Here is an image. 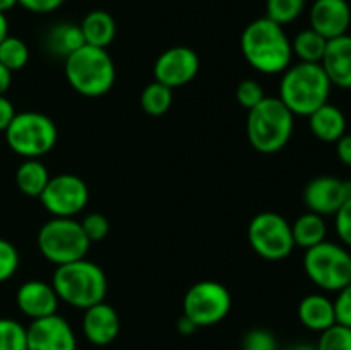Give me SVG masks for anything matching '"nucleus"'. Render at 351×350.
<instances>
[{"instance_id": "obj_19", "label": "nucleus", "mask_w": 351, "mask_h": 350, "mask_svg": "<svg viewBox=\"0 0 351 350\" xmlns=\"http://www.w3.org/2000/svg\"><path fill=\"white\" fill-rule=\"evenodd\" d=\"M298 319L311 331L322 333L336 325L335 301L324 294H308L298 304Z\"/></svg>"}, {"instance_id": "obj_21", "label": "nucleus", "mask_w": 351, "mask_h": 350, "mask_svg": "<svg viewBox=\"0 0 351 350\" xmlns=\"http://www.w3.org/2000/svg\"><path fill=\"white\" fill-rule=\"evenodd\" d=\"M308 127L319 141L336 143L346 134V117L341 108L328 102L308 115Z\"/></svg>"}, {"instance_id": "obj_14", "label": "nucleus", "mask_w": 351, "mask_h": 350, "mask_svg": "<svg viewBox=\"0 0 351 350\" xmlns=\"http://www.w3.org/2000/svg\"><path fill=\"white\" fill-rule=\"evenodd\" d=\"M348 201H351V180H341L332 175L312 178L304 189L305 206L308 211L321 216H335V213Z\"/></svg>"}, {"instance_id": "obj_4", "label": "nucleus", "mask_w": 351, "mask_h": 350, "mask_svg": "<svg viewBox=\"0 0 351 350\" xmlns=\"http://www.w3.org/2000/svg\"><path fill=\"white\" fill-rule=\"evenodd\" d=\"M295 115L278 96L264 98L247 117V137L259 153L273 154L283 150L291 139Z\"/></svg>"}, {"instance_id": "obj_44", "label": "nucleus", "mask_w": 351, "mask_h": 350, "mask_svg": "<svg viewBox=\"0 0 351 350\" xmlns=\"http://www.w3.org/2000/svg\"><path fill=\"white\" fill-rule=\"evenodd\" d=\"M285 350H317L315 345H311V343H295V345L288 347Z\"/></svg>"}, {"instance_id": "obj_9", "label": "nucleus", "mask_w": 351, "mask_h": 350, "mask_svg": "<svg viewBox=\"0 0 351 350\" xmlns=\"http://www.w3.org/2000/svg\"><path fill=\"white\" fill-rule=\"evenodd\" d=\"M250 247L266 261H283L293 253L291 223L274 211H263L249 223Z\"/></svg>"}, {"instance_id": "obj_38", "label": "nucleus", "mask_w": 351, "mask_h": 350, "mask_svg": "<svg viewBox=\"0 0 351 350\" xmlns=\"http://www.w3.org/2000/svg\"><path fill=\"white\" fill-rule=\"evenodd\" d=\"M16 113L17 112L14 108V103L5 95H0V132H5V129L10 126Z\"/></svg>"}, {"instance_id": "obj_1", "label": "nucleus", "mask_w": 351, "mask_h": 350, "mask_svg": "<svg viewBox=\"0 0 351 350\" xmlns=\"http://www.w3.org/2000/svg\"><path fill=\"white\" fill-rule=\"evenodd\" d=\"M243 58L261 74H283L291 65V40L285 26L266 16L247 24L240 38Z\"/></svg>"}, {"instance_id": "obj_42", "label": "nucleus", "mask_w": 351, "mask_h": 350, "mask_svg": "<svg viewBox=\"0 0 351 350\" xmlns=\"http://www.w3.org/2000/svg\"><path fill=\"white\" fill-rule=\"evenodd\" d=\"M5 36H9V21L3 12H0V41Z\"/></svg>"}, {"instance_id": "obj_41", "label": "nucleus", "mask_w": 351, "mask_h": 350, "mask_svg": "<svg viewBox=\"0 0 351 350\" xmlns=\"http://www.w3.org/2000/svg\"><path fill=\"white\" fill-rule=\"evenodd\" d=\"M10 84H12V72L7 71L2 64H0V95H5L9 91Z\"/></svg>"}, {"instance_id": "obj_15", "label": "nucleus", "mask_w": 351, "mask_h": 350, "mask_svg": "<svg viewBox=\"0 0 351 350\" xmlns=\"http://www.w3.org/2000/svg\"><path fill=\"white\" fill-rule=\"evenodd\" d=\"M311 27L326 40L343 36L351 24V7L346 0H315L311 9Z\"/></svg>"}, {"instance_id": "obj_3", "label": "nucleus", "mask_w": 351, "mask_h": 350, "mask_svg": "<svg viewBox=\"0 0 351 350\" xmlns=\"http://www.w3.org/2000/svg\"><path fill=\"white\" fill-rule=\"evenodd\" d=\"M51 285L60 301L77 309H88L103 302L108 292L105 271L86 257L57 266Z\"/></svg>"}, {"instance_id": "obj_12", "label": "nucleus", "mask_w": 351, "mask_h": 350, "mask_svg": "<svg viewBox=\"0 0 351 350\" xmlns=\"http://www.w3.org/2000/svg\"><path fill=\"white\" fill-rule=\"evenodd\" d=\"M201 69L199 55L189 47H171L156 58L153 67L154 81L175 89L189 84Z\"/></svg>"}, {"instance_id": "obj_37", "label": "nucleus", "mask_w": 351, "mask_h": 350, "mask_svg": "<svg viewBox=\"0 0 351 350\" xmlns=\"http://www.w3.org/2000/svg\"><path fill=\"white\" fill-rule=\"evenodd\" d=\"M65 0H17V5L33 14H50L60 9Z\"/></svg>"}, {"instance_id": "obj_20", "label": "nucleus", "mask_w": 351, "mask_h": 350, "mask_svg": "<svg viewBox=\"0 0 351 350\" xmlns=\"http://www.w3.org/2000/svg\"><path fill=\"white\" fill-rule=\"evenodd\" d=\"M45 51L55 58H65L74 54L81 47H84L81 27L74 23H57L47 30L43 36Z\"/></svg>"}, {"instance_id": "obj_33", "label": "nucleus", "mask_w": 351, "mask_h": 350, "mask_svg": "<svg viewBox=\"0 0 351 350\" xmlns=\"http://www.w3.org/2000/svg\"><path fill=\"white\" fill-rule=\"evenodd\" d=\"M235 95H237V102H239V105L245 110L254 108L257 103H261L264 98H266L263 86H261L257 81H254V79H245V81L240 82V84L237 86Z\"/></svg>"}, {"instance_id": "obj_18", "label": "nucleus", "mask_w": 351, "mask_h": 350, "mask_svg": "<svg viewBox=\"0 0 351 350\" xmlns=\"http://www.w3.org/2000/svg\"><path fill=\"white\" fill-rule=\"evenodd\" d=\"M321 65L332 86L351 89V34L328 40Z\"/></svg>"}, {"instance_id": "obj_31", "label": "nucleus", "mask_w": 351, "mask_h": 350, "mask_svg": "<svg viewBox=\"0 0 351 350\" xmlns=\"http://www.w3.org/2000/svg\"><path fill=\"white\" fill-rule=\"evenodd\" d=\"M242 350H278V340L269 329L252 328L243 335Z\"/></svg>"}, {"instance_id": "obj_22", "label": "nucleus", "mask_w": 351, "mask_h": 350, "mask_svg": "<svg viewBox=\"0 0 351 350\" xmlns=\"http://www.w3.org/2000/svg\"><path fill=\"white\" fill-rule=\"evenodd\" d=\"M79 27H81L84 43L91 45V47L108 48L112 45V41L115 40V19L106 10L96 9L88 12L84 16V19H82V23L79 24Z\"/></svg>"}, {"instance_id": "obj_30", "label": "nucleus", "mask_w": 351, "mask_h": 350, "mask_svg": "<svg viewBox=\"0 0 351 350\" xmlns=\"http://www.w3.org/2000/svg\"><path fill=\"white\" fill-rule=\"evenodd\" d=\"M317 350H351V328L339 323L324 329L315 345Z\"/></svg>"}, {"instance_id": "obj_29", "label": "nucleus", "mask_w": 351, "mask_h": 350, "mask_svg": "<svg viewBox=\"0 0 351 350\" xmlns=\"http://www.w3.org/2000/svg\"><path fill=\"white\" fill-rule=\"evenodd\" d=\"M0 350H27L26 326L10 318H0Z\"/></svg>"}, {"instance_id": "obj_10", "label": "nucleus", "mask_w": 351, "mask_h": 350, "mask_svg": "<svg viewBox=\"0 0 351 350\" xmlns=\"http://www.w3.org/2000/svg\"><path fill=\"white\" fill-rule=\"evenodd\" d=\"M182 307L197 328L218 325L232 311V294L219 281L202 280L189 288Z\"/></svg>"}, {"instance_id": "obj_32", "label": "nucleus", "mask_w": 351, "mask_h": 350, "mask_svg": "<svg viewBox=\"0 0 351 350\" xmlns=\"http://www.w3.org/2000/svg\"><path fill=\"white\" fill-rule=\"evenodd\" d=\"M19 268V253L16 246L5 239H0V283L10 280Z\"/></svg>"}, {"instance_id": "obj_25", "label": "nucleus", "mask_w": 351, "mask_h": 350, "mask_svg": "<svg viewBox=\"0 0 351 350\" xmlns=\"http://www.w3.org/2000/svg\"><path fill=\"white\" fill-rule=\"evenodd\" d=\"M326 47L328 40L312 27L302 30L291 40V54L298 58V62H307V64H321Z\"/></svg>"}, {"instance_id": "obj_13", "label": "nucleus", "mask_w": 351, "mask_h": 350, "mask_svg": "<svg viewBox=\"0 0 351 350\" xmlns=\"http://www.w3.org/2000/svg\"><path fill=\"white\" fill-rule=\"evenodd\" d=\"M27 350H77L71 323L58 314L33 319L26 326Z\"/></svg>"}, {"instance_id": "obj_26", "label": "nucleus", "mask_w": 351, "mask_h": 350, "mask_svg": "<svg viewBox=\"0 0 351 350\" xmlns=\"http://www.w3.org/2000/svg\"><path fill=\"white\" fill-rule=\"evenodd\" d=\"M173 103V89L161 82L153 81L141 93V108L153 117H161L170 110Z\"/></svg>"}, {"instance_id": "obj_43", "label": "nucleus", "mask_w": 351, "mask_h": 350, "mask_svg": "<svg viewBox=\"0 0 351 350\" xmlns=\"http://www.w3.org/2000/svg\"><path fill=\"white\" fill-rule=\"evenodd\" d=\"M17 5V0H0V12H9L10 9Z\"/></svg>"}, {"instance_id": "obj_23", "label": "nucleus", "mask_w": 351, "mask_h": 350, "mask_svg": "<svg viewBox=\"0 0 351 350\" xmlns=\"http://www.w3.org/2000/svg\"><path fill=\"white\" fill-rule=\"evenodd\" d=\"M291 233H293L295 247L298 246L307 250L324 242L326 235H328V223H326L324 216L307 211L295 220L291 225Z\"/></svg>"}, {"instance_id": "obj_34", "label": "nucleus", "mask_w": 351, "mask_h": 350, "mask_svg": "<svg viewBox=\"0 0 351 350\" xmlns=\"http://www.w3.org/2000/svg\"><path fill=\"white\" fill-rule=\"evenodd\" d=\"M81 226L91 244L103 240L110 232L108 220H106V216L101 215V213H89V215H86L84 218H82Z\"/></svg>"}, {"instance_id": "obj_24", "label": "nucleus", "mask_w": 351, "mask_h": 350, "mask_svg": "<svg viewBox=\"0 0 351 350\" xmlns=\"http://www.w3.org/2000/svg\"><path fill=\"white\" fill-rule=\"evenodd\" d=\"M50 172L38 158L24 160L16 170V184L23 194L29 198H40L50 182Z\"/></svg>"}, {"instance_id": "obj_8", "label": "nucleus", "mask_w": 351, "mask_h": 350, "mask_svg": "<svg viewBox=\"0 0 351 350\" xmlns=\"http://www.w3.org/2000/svg\"><path fill=\"white\" fill-rule=\"evenodd\" d=\"M304 271L321 290L339 292L351 281V254L343 244L324 242L305 250Z\"/></svg>"}, {"instance_id": "obj_35", "label": "nucleus", "mask_w": 351, "mask_h": 350, "mask_svg": "<svg viewBox=\"0 0 351 350\" xmlns=\"http://www.w3.org/2000/svg\"><path fill=\"white\" fill-rule=\"evenodd\" d=\"M335 230L345 247H351V201L335 213Z\"/></svg>"}, {"instance_id": "obj_36", "label": "nucleus", "mask_w": 351, "mask_h": 350, "mask_svg": "<svg viewBox=\"0 0 351 350\" xmlns=\"http://www.w3.org/2000/svg\"><path fill=\"white\" fill-rule=\"evenodd\" d=\"M336 323L351 328V281L338 292L335 299Z\"/></svg>"}, {"instance_id": "obj_5", "label": "nucleus", "mask_w": 351, "mask_h": 350, "mask_svg": "<svg viewBox=\"0 0 351 350\" xmlns=\"http://www.w3.org/2000/svg\"><path fill=\"white\" fill-rule=\"evenodd\" d=\"M64 62L65 78L79 95L99 98L113 88L117 71L106 48L84 45Z\"/></svg>"}, {"instance_id": "obj_39", "label": "nucleus", "mask_w": 351, "mask_h": 350, "mask_svg": "<svg viewBox=\"0 0 351 350\" xmlns=\"http://www.w3.org/2000/svg\"><path fill=\"white\" fill-rule=\"evenodd\" d=\"M336 154L343 165L351 167V134L346 132L336 141Z\"/></svg>"}, {"instance_id": "obj_16", "label": "nucleus", "mask_w": 351, "mask_h": 350, "mask_svg": "<svg viewBox=\"0 0 351 350\" xmlns=\"http://www.w3.org/2000/svg\"><path fill=\"white\" fill-rule=\"evenodd\" d=\"M58 302L60 299H58L53 285L41 280L24 281L16 292L17 309L31 321L57 314Z\"/></svg>"}, {"instance_id": "obj_6", "label": "nucleus", "mask_w": 351, "mask_h": 350, "mask_svg": "<svg viewBox=\"0 0 351 350\" xmlns=\"http://www.w3.org/2000/svg\"><path fill=\"white\" fill-rule=\"evenodd\" d=\"M38 249L41 256L55 266L84 259L91 242L75 218L53 216L38 230Z\"/></svg>"}, {"instance_id": "obj_27", "label": "nucleus", "mask_w": 351, "mask_h": 350, "mask_svg": "<svg viewBox=\"0 0 351 350\" xmlns=\"http://www.w3.org/2000/svg\"><path fill=\"white\" fill-rule=\"evenodd\" d=\"M29 62V48L21 38L9 36L0 41V64L10 72L24 69Z\"/></svg>"}, {"instance_id": "obj_11", "label": "nucleus", "mask_w": 351, "mask_h": 350, "mask_svg": "<svg viewBox=\"0 0 351 350\" xmlns=\"http://www.w3.org/2000/svg\"><path fill=\"white\" fill-rule=\"evenodd\" d=\"M40 201L50 215L58 218H74L88 205L89 189L79 175L58 174L50 177V182L41 192Z\"/></svg>"}, {"instance_id": "obj_2", "label": "nucleus", "mask_w": 351, "mask_h": 350, "mask_svg": "<svg viewBox=\"0 0 351 350\" xmlns=\"http://www.w3.org/2000/svg\"><path fill=\"white\" fill-rule=\"evenodd\" d=\"M331 88V81L321 64L298 62L283 72L278 98L293 115L308 117L329 102Z\"/></svg>"}, {"instance_id": "obj_7", "label": "nucleus", "mask_w": 351, "mask_h": 350, "mask_svg": "<svg viewBox=\"0 0 351 350\" xmlns=\"http://www.w3.org/2000/svg\"><path fill=\"white\" fill-rule=\"evenodd\" d=\"M3 134L10 150L24 160H40L53 150L58 139V130L53 120L40 112L16 113Z\"/></svg>"}, {"instance_id": "obj_28", "label": "nucleus", "mask_w": 351, "mask_h": 350, "mask_svg": "<svg viewBox=\"0 0 351 350\" xmlns=\"http://www.w3.org/2000/svg\"><path fill=\"white\" fill-rule=\"evenodd\" d=\"M307 0H266V17L287 26L293 23L305 10Z\"/></svg>"}, {"instance_id": "obj_40", "label": "nucleus", "mask_w": 351, "mask_h": 350, "mask_svg": "<svg viewBox=\"0 0 351 350\" xmlns=\"http://www.w3.org/2000/svg\"><path fill=\"white\" fill-rule=\"evenodd\" d=\"M177 329L182 335H192V333H195V329H197V325H195L194 321H191L187 316L182 314V318L178 319L177 323Z\"/></svg>"}, {"instance_id": "obj_17", "label": "nucleus", "mask_w": 351, "mask_h": 350, "mask_svg": "<svg viewBox=\"0 0 351 350\" xmlns=\"http://www.w3.org/2000/svg\"><path fill=\"white\" fill-rule=\"evenodd\" d=\"M82 333L86 340L96 347H106L115 342L120 333V316L115 307L105 301L84 309Z\"/></svg>"}]
</instances>
